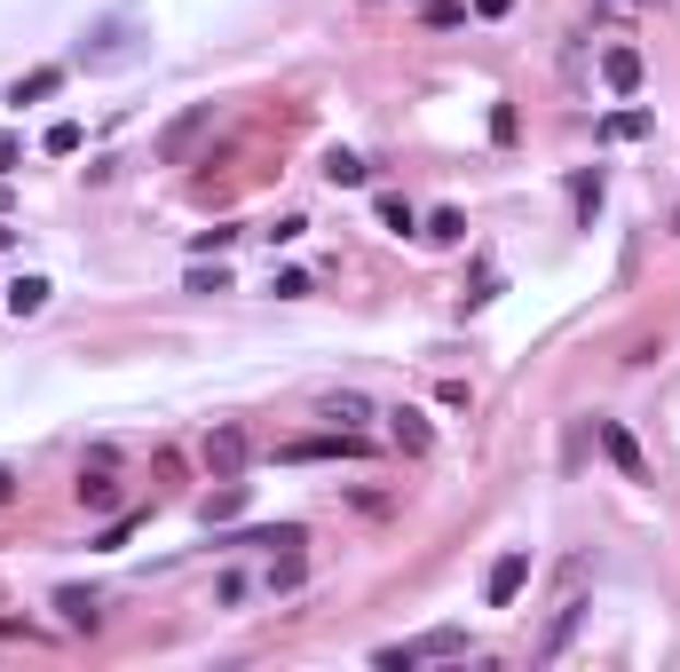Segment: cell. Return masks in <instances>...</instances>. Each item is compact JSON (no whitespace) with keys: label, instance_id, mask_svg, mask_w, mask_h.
Instances as JSON below:
<instances>
[{"label":"cell","instance_id":"obj_14","mask_svg":"<svg viewBox=\"0 0 680 672\" xmlns=\"http://www.w3.org/2000/svg\"><path fill=\"white\" fill-rule=\"evenodd\" d=\"M427 238H435V246H459V238H467V222H459V214L444 207V214H435V222H427Z\"/></svg>","mask_w":680,"mask_h":672},{"label":"cell","instance_id":"obj_15","mask_svg":"<svg viewBox=\"0 0 680 672\" xmlns=\"http://www.w3.org/2000/svg\"><path fill=\"white\" fill-rule=\"evenodd\" d=\"M48 151H56V158H72V151H80V127H72V119H56V127H48Z\"/></svg>","mask_w":680,"mask_h":672},{"label":"cell","instance_id":"obj_20","mask_svg":"<svg viewBox=\"0 0 680 672\" xmlns=\"http://www.w3.org/2000/svg\"><path fill=\"white\" fill-rule=\"evenodd\" d=\"M16 158H24V143H16V134H0V175H9Z\"/></svg>","mask_w":680,"mask_h":672},{"label":"cell","instance_id":"obj_22","mask_svg":"<svg viewBox=\"0 0 680 672\" xmlns=\"http://www.w3.org/2000/svg\"><path fill=\"white\" fill-rule=\"evenodd\" d=\"M9 498H16V475H9V467H0V507H9Z\"/></svg>","mask_w":680,"mask_h":672},{"label":"cell","instance_id":"obj_7","mask_svg":"<svg viewBox=\"0 0 680 672\" xmlns=\"http://www.w3.org/2000/svg\"><path fill=\"white\" fill-rule=\"evenodd\" d=\"M56 610H63V625H72V633H95V625H104L95 593H80V586H63V593H56Z\"/></svg>","mask_w":680,"mask_h":672},{"label":"cell","instance_id":"obj_8","mask_svg":"<svg viewBox=\"0 0 680 672\" xmlns=\"http://www.w3.org/2000/svg\"><path fill=\"white\" fill-rule=\"evenodd\" d=\"M601 80L618 87V95H633V87H641V56H633V48H609V56H601Z\"/></svg>","mask_w":680,"mask_h":672},{"label":"cell","instance_id":"obj_3","mask_svg":"<svg viewBox=\"0 0 680 672\" xmlns=\"http://www.w3.org/2000/svg\"><path fill=\"white\" fill-rule=\"evenodd\" d=\"M246 459H254V444H246V427H214L207 435V467L230 483V475H246Z\"/></svg>","mask_w":680,"mask_h":672},{"label":"cell","instance_id":"obj_4","mask_svg":"<svg viewBox=\"0 0 680 672\" xmlns=\"http://www.w3.org/2000/svg\"><path fill=\"white\" fill-rule=\"evenodd\" d=\"M601 451H609V459H618V475H633V483H641V475H649V459H641V444H633V435H625L618 420H601Z\"/></svg>","mask_w":680,"mask_h":672},{"label":"cell","instance_id":"obj_9","mask_svg":"<svg viewBox=\"0 0 680 672\" xmlns=\"http://www.w3.org/2000/svg\"><path fill=\"white\" fill-rule=\"evenodd\" d=\"M48 309V278H16L9 285V317H40Z\"/></svg>","mask_w":680,"mask_h":672},{"label":"cell","instance_id":"obj_18","mask_svg":"<svg viewBox=\"0 0 680 672\" xmlns=\"http://www.w3.org/2000/svg\"><path fill=\"white\" fill-rule=\"evenodd\" d=\"M570 198H577V214H594V207H601V175H577Z\"/></svg>","mask_w":680,"mask_h":672},{"label":"cell","instance_id":"obj_12","mask_svg":"<svg viewBox=\"0 0 680 672\" xmlns=\"http://www.w3.org/2000/svg\"><path fill=\"white\" fill-rule=\"evenodd\" d=\"M237 507H246V483H237V475H230V491H214V498H207V522H230Z\"/></svg>","mask_w":680,"mask_h":672},{"label":"cell","instance_id":"obj_16","mask_svg":"<svg viewBox=\"0 0 680 672\" xmlns=\"http://www.w3.org/2000/svg\"><path fill=\"white\" fill-rule=\"evenodd\" d=\"M325 412H332V420H372V403H364V396H325Z\"/></svg>","mask_w":680,"mask_h":672},{"label":"cell","instance_id":"obj_10","mask_svg":"<svg viewBox=\"0 0 680 672\" xmlns=\"http://www.w3.org/2000/svg\"><path fill=\"white\" fill-rule=\"evenodd\" d=\"M388 435H396V451H412V459H420V451L435 444V427H427L420 412H396V427H388Z\"/></svg>","mask_w":680,"mask_h":672},{"label":"cell","instance_id":"obj_13","mask_svg":"<svg viewBox=\"0 0 680 672\" xmlns=\"http://www.w3.org/2000/svg\"><path fill=\"white\" fill-rule=\"evenodd\" d=\"M63 87V72H24L16 80V104H40V95H56Z\"/></svg>","mask_w":680,"mask_h":672},{"label":"cell","instance_id":"obj_2","mask_svg":"<svg viewBox=\"0 0 680 672\" xmlns=\"http://www.w3.org/2000/svg\"><path fill=\"white\" fill-rule=\"evenodd\" d=\"M80 507H87V515H112V507H119V475H112V451H95V467H80Z\"/></svg>","mask_w":680,"mask_h":672},{"label":"cell","instance_id":"obj_6","mask_svg":"<svg viewBox=\"0 0 680 672\" xmlns=\"http://www.w3.org/2000/svg\"><path fill=\"white\" fill-rule=\"evenodd\" d=\"M207 127H214V104H198V111H183L175 127H166V143H159V151H166V158H183V151H190Z\"/></svg>","mask_w":680,"mask_h":672},{"label":"cell","instance_id":"obj_11","mask_svg":"<svg viewBox=\"0 0 680 672\" xmlns=\"http://www.w3.org/2000/svg\"><path fill=\"white\" fill-rule=\"evenodd\" d=\"M325 182H332V190H356V182H364V158H356V151H332V158H325Z\"/></svg>","mask_w":680,"mask_h":672},{"label":"cell","instance_id":"obj_21","mask_svg":"<svg viewBox=\"0 0 680 672\" xmlns=\"http://www.w3.org/2000/svg\"><path fill=\"white\" fill-rule=\"evenodd\" d=\"M506 9H515V0H474V16H506Z\"/></svg>","mask_w":680,"mask_h":672},{"label":"cell","instance_id":"obj_1","mask_svg":"<svg viewBox=\"0 0 680 672\" xmlns=\"http://www.w3.org/2000/svg\"><path fill=\"white\" fill-rule=\"evenodd\" d=\"M523 586H530V554L515 546V554H499V562H491V578H483V601H491V610H506V601H515Z\"/></svg>","mask_w":680,"mask_h":672},{"label":"cell","instance_id":"obj_5","mask_svg":"<svg viewBox=\"0 0 680 672\" xmlns=\"http://www.w3.org/2000/svg\"><path fill=\"white\" fill-rule=\"evenodd\" d=\"M364 444L356 435H301V444H285V459H356Z\"/></svg>","mask_w":680,"mask_h":672},{"label":"cell","instance_id":"obj_19","mask_svg":"<svg viewBox=\"0 0 680 672\" xmlns=\"http://www.w3.org/2000/svg\"><path fill=\"white\" fill-rule=\"evenodd\" d=\"M641 127H649V119H641V111H618V119H609L601 134H618V143H633V134H641Z\"/></svg>","mask_w":680,"mask_h":672},{"label":"cell","instance_id":"obj_17","mask_svg":"<svg viewBox=\"0 0 680 672\" xmlns=\"http://www.w3.org/2000/svg\"><path fill=\"white\" fill-rule=\"evenodd\" d=\"M427 24L452 32V24H467V9H459V0H427Z\"/></svg>","mask_w":680,"mask_h":672}]
</instances>
